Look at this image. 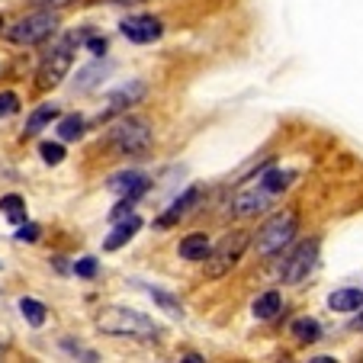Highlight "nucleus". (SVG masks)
<instances>
[{
  "label": "nucleus",
  "instance_id": "nucleus-32",
  "mask_svg": "<svg viewBox=\"0 0 363 363\" xmlns=\"http://www.w3.org/2000/svg\"><path fill=\"white\" fill-rule=\"evenodd\" d=\"M0 26H4V16H0Z\"/></svg>",
  "mask_w": 363,
  "mask_h": 363
},
{
  "label": "nucleus",
  "instance_id": "nucleus-23",
  "mask_svg": "<svg viewBox=\"0 0 363 363\" xmlns=\"http://www.w3.org/2000/svg\"><path fill=\"white\" fill-rule=\"evenodd\" d=\"M20 312L29 325H35V328L45 322V306H42L39 299H20Z\"/></svg>",
  "mask_w": 363,
  "mask_h": 363
},
{
  "label": "nucleus",
  "instance_id": "nucleus-18",
  "mask_svg": "<svg viewBox=\"0 0 363 363\" xmlns=\"http://www.w3.org/2000/svg\"><path fill=\"white\" fill-rule=\"evenodd\" d=\"M289 335H296V341H302V344H312L322 337V325H318L315 318H296V322L289 325Z\"/></svg>",
  "mask_w": 363,
  "mask_h": 363
},
{
  "label": "nucleus",
  "instance_id": "nucleus-9",
  "mask_svg": "<svg viewBox=\"0 0 363 363\" xmlns=\"http://www.w3.org/2000/svg\"><path fill=\"white\" fill-rule=\"evenodd\" d=\"M145 96V84L142 81H129L123 84V87L116 90V94H110V100H106V106H103L100 119H113L116 113H125L132 106V103H138Z\"/></svg>",
  "mask_w": 363,
  "mask_h": 363
},
{
  "label": "nucleus",
  "instance_id": "nucleus-12",
  "mask_svg": "<svg viewBox=\"0 0 363 363\" xmlns=\"http://www.w3.org/2000/svg\"><path fill=\"white\" fill-rule=\"evenodd\" d=\"M138 228H142V219H138V216H129V219H123L116 228H113V235H106L103 247H106V251H116V247H123Z\"/></svg>",
  "mask_w": 363,
  "mask_h": 363
},
{
  "label": "nucleus",
  "instance_id": "nucleus-17",
  "mask_svg": "<svg viewBox=\"0 0 363 363\" xmlns=\"http://www.w3.org/2000/svg\"><path fill=\"white\" fill-rule=\"evenodd\" d=\"M52 119H58V103H42L39 110L26 119V135H39V132L52 123Z\"/></svg>",
  "mask_w": 363,
  "mask_h": 363
},
{
  "label": "nucleus",
  "instance_id": "nucleus-31",
  "mask_svg": "<svg viewBox=\"0 0 363 363\" xmlns=\"http://www.w3.org/2000/svg\"><path fill=\"white\" fill-rule=\"evenodd\" d=\"M350 328H354V331H363V306H360V315L350 322Z\"/></svg>",
  "mask_w": 363,
  "mask_h": 363
},
{
  "label": "nucleus",
  "instance_id": "nucleus-19",
  "mask_svg": "<svg viewBox=\"0 0 363 363\" xmlns=\"http://www.w3.org/2000/svg\"><path fill=\"white\" fill-rule=\"evenodd\" d=\"M280 306H283L280 293H277V289H270V293H264L261 299L254 302V318H261V322H267V318H274L277 312H280Z\"/></svg>",
  "mask_w": 363,
  "mask_h": 363
},
{
  "label": "nucleus",
  "instance_id": "nucleus-16",
  "mask_svg": "<svg viewBox=\"0 0 363 363\" xmlns=\"http://www.w3.org/2000/svg\"><path fill=\"white\" fill-rule=\"evenodd\" d=\"M106 71H110V65H100V62L81 68V71H77V77H74V90H81V94H84V90H94L96 84H103Z\"/></svg>",
  "mask_w": 363,
  "mask_h": 363
},
{
  "label": "nucleus",
  "instance_id": "nucleus-28",
  "mask_svg": "<svg viewBox=\"0 0 363 363\" xmlns=\"http://www.w3.org/2000/svg\"><path fill=\"white\" fill-rule=\"evenodd\" d=\"M16 238H20V241H35V238H39V225H35V222H26V225H20Z\"/></svg>",
  "mask_w": 363,
  "mask_h": 363
},
{
  "label": "nucleus",
  "instance_id": "nucleus-3",
  "mask_svg": "<svg viewBox=\"0 0 363 363\" xmlns=\"http://www.w3.org/2000/svg\"><path fill=\"white\" fill-rule=\"evenodd\" d=\"M247 245H251V235H247V232L225 235V238H222L213 251L206 254V277H213V280H216V277H225L228 270L241 261V254H245Z\"/></svg>",
  "mask_w": 363,
  "mask_h": 363
},
{
  "label": "nucleus",
  "instance_id": "nucleus-27",
  "mask_svg": "<svg viewBox=\"0 0 363 363\" xmlns=\"http://www.w3.org/2000/svg\"><path fill=\"white\" fill-rule=\"evenodd\" d=\"M148 293L155 296V299H158L161 306L167 308V312H180V302H177V299H171V296H167V293H158V289H148Z\"/></svg>",
  "mask_w": 363,
  "mask_h": 363
},
{
  "label": "nucleus",
  "instance_id": "nucleus-5",
  "mask_svg": "<svg viewBox=\"0 0 363 363\" xmlns=\"http://www.w3.org/2000/svg\"><path fill=\"white\" fill-rule=\"evenodd\" d=\"M55 29H58L55 13H29L7 29V39L16 42V45H35V42H45Z\"/></svg>",
  "mask_w": 363,
  "mask_h": 363
},
{
  "label": "nucleus",
  "instance_id": "nucleus-25",
  "mask_svg": "<svg viewBox=\"0 0 363 363\" xmlns=\"http://www.w3.org/2000/svg\"><path fill=\"white\" fill-rule=\"evenodd\" d=\"M20 110V100H16V94H0V116H13V113Z\"/></svg>",
  "mask_w": 363,
  "mask_h": 363
},
{
  "label": "nucleus",
  "instance_id": "nucleus-20",
  "mask_svg": "<svg viewBox=\"0 0 363 363\" xmlns=\"http://www.w3.org/2000/svg\"><path fill=\"white\" fill-rule=\"evenodd\" d=\"M289 180H293V174L289 171H267V174H261V177H257V186H261L264 193H270V196H274V193H280V190H286L289 186Z\"/></svg>",
  "mask_w": 363,
  "mask_h": 363
},
{
  "label": "nucleus",
  "instance_id": "nucleus-14",
  "mask_svg": "<svg viewBox=\"0 0 363 363\" xmlns=\"http://www.w3.org/2000/svg\"><path fill=\"white\" fill-rule=\"evenodd\" d=\"M363 306V289H337L328 296V308L335 312H357Z\"/></svg>",
  "mask_w": 363,
  "mask_h": 363
},
{
  "label": "nucleus",
  "instance_id": "nucleus-26",
  "mask_svg": "<svg viewBox=\"0 0 363 363\" xmlns=\"http://www.w3.org/2000/svg\"><path fill=\"white\" fill-rule=\"evenodd\" d=\"M74 274L77 277H87V280H90V277H96V257H81V261L74 264Z\"/></svg>",
  "mask_w": 363,
  "mask_h": 363
},
{
  "label": "nucleus",
  "instance_id": "nucleus-7",
  "mask_svg": "<svg viewBox=\"0 0 363 363\" xmlns=\"http://www.w3.org/2000/svg\"><path fill=\"white\" fill-rule=\"evenodd\" d=\"M315 257H318V241H306V245L296 247V254L283 267V280L286 283H302L312 270H315Z\"/></svg>",
  "mask_w": 363,
  "mask_h": 363
},
{
  "label": "nucleus",
  "instance_id": "nucleus-11",
  "mask_svg": "<svg viewBox=\"0 0 363 363\" xmlns=\"http://www.w3.org/2000/svg\"><path fill=\"white\" fill-rule=\"evenodd\" d=\"M110 190L113 193H123V196H138V193L148 190V180H145V174H138V171L116 174V177L110 180Z\"/></svg>",
  "mask_w": 363,
  "mask_h": 363
},
{
  "label": "nucleus",
  "instance_id": "nucleus-21",
  "mask_svg": "<svg viewBox=\"0 0 363 363\" xmlns=\"http://www.w3.org/2000/svg\"><path fill=\"white\" fill-rule=\"evenodd\" d=\"M0 213L7 216L10 222H23L26 219V203H23V196H16V193H7V196L0 199Z\"/></svg>",
  "mask_w": 363,
  "mask_h": 363
},
{
  "label": "nucleus",
  "instance_id": "nucleus-15",
  "mask_svg": "<svg viewBox=\"0 0 363 363\" xmlns=\"http://www.w3.org/2000/svg\"><path fill=\"white\" fill-rule=\"evenodd\" d=\"M267 203H270V193H264L261 186H257L254 193H245V196L235 199V213L238 216H254V213H261V209H267Z\"/></svg>",
  "mask_w": 363,
  "mask_h": 363
},
{
  "label": "nucleus",
  "instance_id": "nucleus-4",
  "mask_svg": "<svg viewBox=\"0 0 363 363\" xmlns=\"http://www.w3.org/2000/svg\"><path fill=\"white\" fill-rule=\"evenodd\" d=\"M110 145L123 155H142L151 145V125L142 116H125L110 129Z\"/></svg>",
  "mask_w": 363,
  "mask_h": 363
},
{
  "label": "nucleus",
  "instance_id": "nucleus-22",
  "mask_svg": "<svg viewBox=\"0 0 363 363\" xmlns=\"http://www.w3.org/2000/svg\"><path fill=\"white\" fill-rule=\"evenodd\" d=\"M81 135H84V119L81 116H65L62 123H58V138H62V142H77Z\"/></svg>",
  "mask_w": 363,
  "mask_h": 363
},
{
  "label": "nucleus",
  "instance_id": "nucleus-24",
  "mask_svg": "<svg viewBox=\"0 0 363 363\" xmlns=\"http://www.w3.org/2000/svg\"><path fill=\"white\" fill-rule=\"evenodd\" d=\"M39 155H42V161H45V164H62V161H65V148L58 142H42Z\"/></svg>",
  "mask_w": 363,
  "mask_h": 363
},
{
  "label": "nucleus",
  "instance_id": "nucleus-6",
  "mask_svg": "<svg viewBox=\"0 0 363 363\" xmlns=\"http://www.w3.org/2000/svg\"><path fill=\"white\" fill-rule=\"evenodd\" d=\"M71 68V48L68 45H58L55 52H48L45 58H42L39 65V87L48 90V87H55V84H62V77L68 74Z\"/></svg>",
  "mask_w": 363,
  "mask_h": 363
},
{
  "label": "nucleus",
  "instance_id": "nucleus-2",
  "mask_svg": "<svg viewBox=\"0 0 363 363\" xmlns=\"http://www.w3.org/2000/svg\"><path fill=\"white\" fill-rule=\"evenodd\" d=\"M296 228H299V216L296 213H277L270 222H264V228L257 232V238H254V247H257V254L261 257H270V254L283 251V245H289L296 235Z\"/></svg>",
  "mask_w": 363,
  "mask_h": 363
},
{
  "label": "nucleus",
  "instance_id": "nucleus-1",
  "mask_svg": "<svg viewBox=\"0 0 363 363\" xmlns=\"http://www.w3.org/2000/svg\"><path fill=\"white\" fill-rule=\"evenodd\" d=\"M96 328L103 335H113V337H145V341H155L158 337V325L151 322V318L138 315L132 308H106L96 315Z\"/></svg>",
  "mask_w": 363,
  "mask_h": 363
},
{
  "label": "nucleus",
  "instance_id": "nucleus-8",
  "mask_svg": "<svg viewBox=\"0 0 363 363\" xmlns=\"http://www.w3.org/2000/svg\"><path fill=\"white\" fill-rule=\"evenodd\" d=\"M161 33H164V26L155 16H129L123 23V35L129 42H138V45H148V42L161 39Z\"/></svg>",
  "mask_w": 363,
  "mask_h": 363
},
{
  "label": "nucleus",
  "instance_id": "nucleus-10",
  "mask_svg": "<svg viewBox=\"0 0 363 363\" xmlns=\"http://www.w3.org/2000/svg\"><path fill=\"white\" fill-rule=\"evenodd\" d=\"M199 199H203V186H190V190H186L180 199H174L171 209H164V213L158 216V222H155V225H158V228H171V225H177V222L184 219L186 213H190V209L199 203Z\"/></svg>",
  "mask_w": 363,
  "mask_h": 363
},
{
  "label": "nucleus",
  "instance_id": "nucleus-13",
  "mask_svg": "<svg viewBox=\"0 0 363 363\" xmlns=\"http://www.w3.org/2000/svg\"><path fill=\"white\" fill-rule=\"evenodd\" d=\"M209 251H213V245H209L206 235H186L177 247V254L184 257V261H206V254Z\"/></svg>",
  "mask_w": 363,
  "mask_h": 363
},
{
  "label": "nucleus",
  "instance_id": "nucleus-29",
  "mask_svg": "<svg viewBox=\"0 0 363 363\" xmlns=\"http://www.w3.org/2000/svg\"><path fill=\"white\" fill-rule=\"evenodd\" d=\"M87 48L94 55H103V52H106V39H87Z\"/></svg>",
  "mask_w": 363,
  "mask_h": 363
},
{
  "label": "nucleus",
  "instance_id": "nucleus-30",
  "mask_svg": "<svg viewBox=\"0 0 363 363\" xmlns=\"http://www.w3.org/2000/svg\"><path fill=\"white\" fill-rule=\"evenodd\" d=\"M39 7H65V4H71V0H35Z\"/></svg>",
  "mask_w": 363,
  "mask_h": 363
}]
</instances>
